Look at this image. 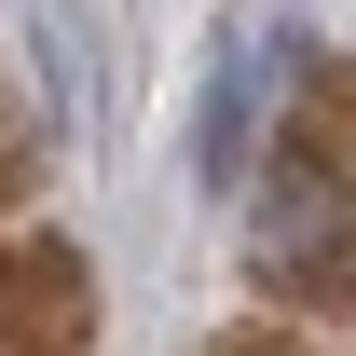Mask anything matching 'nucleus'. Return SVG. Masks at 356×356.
I'll return each instance as SVG.
<instances>
[{
    "label": "nucleus",
    "instance_id": "nucleus-1",
    "mask_svg": "<svg viewBox=\"0 0 356 356\" xmlns=\"http://www.w3.org/2000/svg\"><path fill=\"white\" fill-rule=\"evenodd\" d=\"M302 28H233L220 42V69H206V110H192V178H206V192H233V178L261 165V96H274V69H302Z\"/></svg>",
    "mask_w": 356,
    "mask_h": 356
},
{
    "label": "nucleus",
    "instance_id": "nucleus-2",
    "mask_svg": "<svg viewBox=\"0 0 356 356\" xmlns=\"http://www.w3.org/2000/svg\"><path fill=\"white\" fill-rule=\"evenodd\" d=\"M247 247H261V274H315L329 247H343V165L315 151V137H288L261 178V220H247Z\"/></svg>",
    "mask_w": 356,
    "mask_h": 356
},
{
    "label": "nucleus",
    "instance_id": "nucleus-3",
    "mask_svg": "<svg viewBox=\"0 0 356 356\" xmlns=\"http://www.w3.org/2000/svg\"><path fill=\"white\" fill-rule=\"evenodd\" d=\"M28 42H42V96H55V124H83V28H69V0H42V14H28Z\"/></svg>",
    "mask_w": 356,
    "mask_h": 356
}]
</instances>
